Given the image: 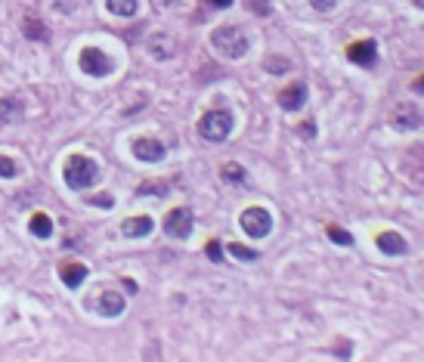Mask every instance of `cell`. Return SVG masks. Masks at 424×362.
<instances>
[{
  "mask_svg": "<svg viewBox=\"0 0 424 362\" xmlns=\"http://www.w3.org/2000/svg\"><path fill=\"white\" fill-rule=\"evenodd\" d=\"M211 47L217 50L224 59H242V56L248 53V38L242 34V28L220 25V28H214V34H211Z\"/></svg>",
  "mask_w": 424,
  "mask_h": 362,
  "instance_id": "6da1fadb",
  "label": "cell"
},
{
  "mask_svg": "<svg viewBox=\"0 0 424 362\" xmlns=\"http://www.w3.org/2000/svg\"><path fill=\"white\" fill-rule=\"evenodd\" d=\"M198 133L211 143H224L226 136L233 133V112H226V108H211L207 115H201Z\"/></svg>",
  "mask_w": 424,
  "mask_h": 362,
  "instance_id": "7a4b0ae2",
  "label": "cell"
},
{
  "mask_svg": "<svg viewBox=\"0 0 424 362\" xmlns=\"http://www.w3.org/2000/svg\"><path fill=\"white\" fill-rule=\"evenodd\" d=\"M62 177H66V183L71 186V189H87L93 180L99 177V171H96V164H93L87 155H68Z\"/></svg>",
  "mask_w": 424,
  "mask_h": 362,
  "instance_id": "3957f363",
  "label": "cell"
},
{
  "mask_svg": "<svg viewBox=\"0 0 424 362\" xmlns=\"http://www.w3.org/2000/svg\"><path fill=\"white\" fill-rule=\"evenodd\" d=\"M78 62H81L84 75H93V78H105V75H112V71H115V62L96 47H84L81 56H78Z\"/></svg>",
  "mask_w": 424,
  "mask_h": 362,
  "instance_id": "277c9868",
  "label": "cell"
},
{
  "mask_svg": "<svg viewBox=\"0 0 424 362\" xmlns=\"http://www.w3.org/2000/svg\"><path fill=\"white\" fill-rule=\"evenodd\" d=\"M242 229L251 236V238H267L272 233V217L267 208H248L242 211Z\"/></svg>",
  "mask_w": 424,
  "mask_h": 362,
  "instance_id": "5b68a950",
  "label": "cell"
},
{
  "mask_svg": "<svg viewBox=\"0 0 424 362\" xmlns=\"http://www.w3.org/2000/svg\"><path fill=\"white\" fill-rule=\"evenodd\" d=\"M192 223H196V217H192L189 208H174V211L164 217V233L174 238H189Z\"/></svg>",
  "mask_w": 424,
  "mask_h": 362,
  "instance_id": "8992f818",
  "label": "cell"
},
{
  "mask_svg": "<svg viewBox=\"0 0 424 362\" xmlns=\"http://www.w3.org/2000/svg\"><path fill=\"white\" fill-rule=\"evenodd\" d=\"M421 124H424V115L415 106H397V108H393V115H390V127L402 130V133H409V130H415Z\"/></svg>",
  "mask_w": 424,
  "mask_h": 362,
  "instance_id": "52a82bcc",
  "label": "cell"
},
{
  "mask_svg": "<svg viewBox=\"0 0 424 362\" xmlns=\"http://www.w3.org/2000/svg\"><path fill=\"white\" fill-rule=\"evenodd\" d=\"M347 59L353 62V65H363V68H372L378 59V43L375 41H356V43H350L347 47Z\"/></svg>",
  "mask_w": 424,
  "mask_h": 362,
  "instance_id": "ba28073f",
  "label": "cell"
},
{
  "mask_svg": "<svg viewBox=\"0 0 424 362\" xmlns=\"http://www.w3.org/2000/svg\"><path fill=\"white\" fill-rule=\"evenodd\" d=\"M375 245L378 251H384V257H402L409 251L406 238H402L400 233H393V229H384V233L375 236Z\"/></svg>",
  "mask_w": 424,
  "mask_h": 362,
  "instance_id": "9c48e42d",
  "label": "cell"
},
{
  "mask_svg": "<svg viewBox=\"0 0 424 362\" xmlns=\"http://www.w3.org/2000/svg\"><path fill=\"white\" fill-rule=\"evenodd\" d=\"M304 103H307V84L304 81H294L279 93V106H282L285 112H298V108H304Z\"/></svg>",
  "mask_w": 424,
  "mask_h": 362,
  "instance_id": "30bf717a",
  "label": "cell"
},
{
  "mask_svg": "<svg viewBox=\"0 0 424 362\" xmlns=\"http://www.w3.org/2000/svg\"><path fill=\"white\" fill-rule=\"evenodd\" d=\"M133 155L140 158V161H161L164 158V146H161V140H152V136H140V140H133Z\"/></svg>",
  "mask_w": 424,
  "mask_h": 362,
  "instance_id": "8fae6325",
  "label": "cell"
},
{
  "mask_svg": "<svg viewBox=\"0 0 424 362\" xmlns=\"http://www.w3.org/2000/svg\"><path fill=\"white\" fill-rule=\"evenodd\" d=\"M87 266L84 263H78V260H62L59 263V276H62V282H66L68 288H78L81 282H87Z\"/></svg>",
  "mask_w": 424,
  "mask_h": 362,
  "instance_id": "7c38bea8",
  "label": "cell"
},
{
  "mask_svg": "<svg viewBox=\"0 0 424 362\" xmlns=\"http://www.w3.org/2000/svg\"><path fill=\"white\" fill-rule=\"evenodd\" d=\"M152 226H155L152 217H146V214H142V217H127V220L121 223V233H124L127 238H142V236L152 233Z\"/></svg>",
  "mask_w": 424,
  "mask_h": 362,
  "instance_id": "4fadbf2b",
  "label": "cell"
},
{
  "mask_svg": "<svg viewBox=\"0 0 424 362\" xmlns=\"http://www.w3.org/2000/svg\"><path fill=\"white\" fill-rule=\"evenodd\" d=\"M96 310L103 316H109V319H112V316H121V313H124V298H121L118 291H103L96 298Z\"/></svg>",
  "mask_w": 424,
  "mask_h": 362,
  "instance_id": "5bb4252c",
  "label": "cell"
},
{
  "mask_svg": "<svg viewBox=\"0 0 424 362\" xmlns=\"http://www.w3.org/2000/svg\"><path fill=\"white\" fill-rule=\"evenodd\" d=\"M28 229H31V236H38V238H50L53 236V220H50L44 211H38V214H31V220H28Z\"/></svg>",
  "mask_w": 424,
  "mask_h": 362,
  "instance_id": "9a60e30c",
  "label": "cell"
},
{
  "mask_svg": "<svg viewBox=\"0 0 424 362\" xmlns=\"http://www.w3.org/2000/svg\"><path fill=\"white\" fill-rule=\"evenodd\" d=\"M105 6H109V13H115V16H136V10H140L136 0H105Z\"/></svg>",
  "mask_w": 424,
  "mask_h": 362,
  "instance_id": "2e32d148",
  "label": "cell"
},
{
  "mask_svg": "<svg viewBox=\"0 0 424 362\" xmlns=\"http://www.w3.org/2000/svg\"><path fill=\"white\" fill-rule=\"evenodd\" d=\"M220 173H224V180H226V183H235V186H239V183H245V168H242V164H235V161L224 164V171H220Z\"/></svg>",
  "mask_w": 424,
  "mask_h": 362,
  "instance_id": "e0dca14e",
  "label": "cell"
},
{
  "mask_svg": "<svg viewBox=\"0 0 424 362\" xmlns=\"http://www.w3.org/2000/svg\"><path fill=\"white\" fill-rule=\"evenodd\" d=\"M25 31H28V38H31V41H47V28L41 25L34 16L25 19Z\"/></svg>",
  "mask_w": 424,
  "mask_h": 362,
  "instance_id": "ac0fdd59",
  "label": "cell"
},
{
  "mask_svg": "<svg viewBox=\"0 0 424 362\" xmlns=\"http://www.w3.org/2000/svg\"><path fill=\"white\" fill-rule=\"evenodd\" d=\"M0 108H3V112H0V115H3V121H16L19 115H22V106H19L13 96H6L3 103H0Z\"/></svg>",
  "mask_w": 424,
  "mask_h": 362,
  "instance_id": "d6986e66",
  "label": "cell"
},
{
  "mask_svg": "<svg viewBox=\"0 0 424 362\" xmlns=\"http://www.w3.org/2000/svg\"><path fill=\"white\" fill-rule=\"evenodd\" d=\"M326 233H328V238H332L335 245H344V248H350V245H353V236H350L347 229H341V226H328Z\"/></svg>",
  "mask_w": 424,
  "mask_h": 362,
  "instance_id": "ffe728a7",
  "label": "cell"
},
{
  "mask_svg": "<svg viewBox=\"0 0 424 362\" xmlns=\"http://www.w3.org/2000/svg\"><path fill=\"white\" fill-rule=\"evenodd\" d=\"M229 254L233 257H239V260H245V263H251V260H257L261 254L257 251H251V248H245V245H239V242H233L229 245Z\"/></svg>",
  "mask_w": 424,
  "mask_h": 362,
  "instance_id": "44dd1931",
  "label": "cell"
},
{
  "mask_svg": "<svg viewBox=\"0 0 424 362\" xmlns=\"http://www.w3.org/2000/svg\"><path fill=\"white\" fill-rule=\"evenodd\" d=\"M263 65H267V71H272V75H282V71L291 68V62L285 59V56H270V59L263 62Z\"/></svg>",
  "mask_w": 424,
  "mask_h": 362,
  "instance_id": "7402d4cb",
  "label": "cell"
},
{
  "mask_svg": "<svg viewBox=\"0 0 424 362\" xmlns=\"http://www.w3.org/2000/svg\"><path fill=\"white\" fill-rule=\"evenodd\" d=\"M245 6L254 16H270L272 13V0H245Z\"/></svg>",
  "mask_w": 424,
  "mask_h": 362,
  "instance_id": "603a6c76",
  "label": "cell"
},
{
  "mask_svg": "<svg viewBox=\"0 0 424 362\" xmlns=\"http://www.w3.org/2000/svg\"><path fill=\"white\" fill-rule=\"evenodd\" d=\"M205 254L211 257L214 263H220V260H224V248H220V242H214V238H211V242L205 245Z\"/></svg>",
  "mask_w": 424,
  "mask_h": 362,
  "instance_id": "cb8c5ba5",
  "label": "cell"
},
{
  "mask_svg": "<svg viewBox=\"0 0 424 362\" xmlns=\"http://www.w3.org/2000/svg\"><path fill=\"white\" fill-rule=\"evenodd\" d=\"M0 177H16V161L6 155H0Z\"/></svg>",
  "mask_w": 424,
  "mask_h": 362,
  "instance_id": "d4e9b609",
  "label": "cell"
},
{
  "mask_svg": "<svg viewBox=\"0 0 424 362\" xmlns=\"http://www.w3.org/2000/svg\"><path fill=\"white\" fill-rule=\"evenodd\" d=\"M298 133L304 136V140H313V136H316V124H313V121H307V124L298 127Z\"/></svg>",
  "mask_w": 424,
  "mask_h": 362,
  "instance_id": "484cf974",
  "label": "cell"
},
{
  "mask_svg": "<svg viewBox=\"0 0 424 362\" xmlns=\"http://www.w3.org/2000/svg\"><path fill=\"white\" fill-rule=\"evenodd\" d=\"M90 205H96V208H112V195H93Z\"/></svg>",
  "mask_w": 424,
  "mask_h": 362,
  "instance_id": "4316f807",
  "label": "cell"
},
{
  "mask_svg": "<svg viewBox=\"0 0 424 362\" xmlns=\"http://www.w3.org/2000/svg\"><path fill=\"white\" fill-rule=\"evenodd\" d=\"M313 10H335V0H313Z\"/></svg>",
  "mask_w": 424,
  "mask_h": 362,
  "instance_id": "83f0119b",
  "label": "cell"
},
{
  "mask_svg": "<svg viewBox=\"0 0 424 362\" xmlns=\"http://www.w3.org/2000/svg\"><path fill=\"white\" fill-rule=\"evenodd\" d=\"M207 6H211V10H226L229 3H233V0H205Z\"/></svg>",
  "mask_w": 424,
  "mask_h": 362,
  "instance_id": "f1b7e54d",
  "label": "cell"
},
{
  "mask_svg": "<svg viewBox=\"0 0 424 362\" xmlns=\"http://www.w3.org/2000/svg\"><path fill=\"white\" fill-rule=\"evenodd\" d=\"M412 90H415V93H418V96H424V75H421V78H418V81H415V84H412Z\"/></svg>",
  "mask_w": 424,
  "mask_h": 362,
  "instance_id": "f546056e",
  "label": "cell"
},
{
  "mask_svg": "<svg viewBox=\"0 0 424 362\" xmlns=\"http://www.w3.org/2000/svg\"><path fill=\"white\" fill-rule=\"evenodd\" d=\"M121 282H124V291H131V294L136 291V282L133 279H121Z\"/></svg>",
  "mask_w": 424,
  "mask_h": 362,
  "instance_id": "4dcf8cb0",
  "label": "cell"
},
{
  "mask_svg": "<svg viewBox=\"0 0 424 362\" xmlns=\"http://www.w3.org/2000/svg\"><path fill=\"white\" fill-rule=\"evenodd\" d=\"M158 3H161V6H170V3H174V0H158Z\"/></svg>",
  "mask_w": 424,
  "mask_h": 362,
  "instance_id": "1f68e13d",
  "label": "cell"
},
{
  "mask_svg": "<svg viewBox=\"0 0 424 362\" xmlns=\"http://www.w3.org/2000/svg\"><path fill=\"white\" fill-rule=\"evenodd\" d=\"M415 6H418V10H424V0H415Z\"/></svg>",
  "mask_w": 424,
  "mask_h": 362,
  "instance_id": "d6a6232c",
  "label": "cell"
}]
</instances>
